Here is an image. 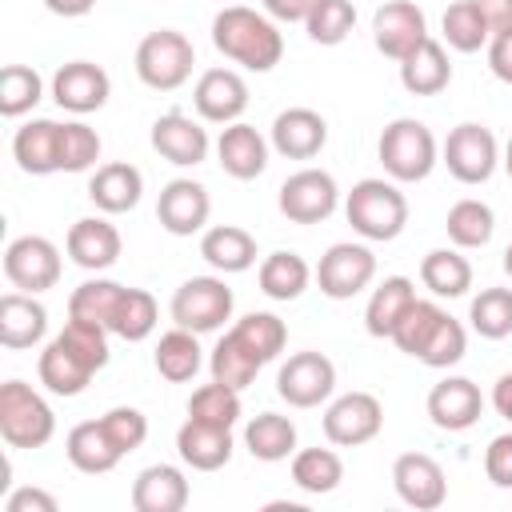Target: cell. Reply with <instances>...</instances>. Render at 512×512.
Masks as SVG:
<instances>
[{"mask_svg": "<svg viewBox=\"0 0 512 512\" xmlns=\"http://www.w3.org/2000/svg\"><path fill=\"white\" fill-rule=\"evenodd\" d=\"M312 280H316V272L308 268V260H304L300 252H288V248L268 252V256L260 260V268H256V284H260V292H264L268 300H280V304L300 300L304 288H308Z\"/></svg>", "mask_w": 512, "mask_h": 512, "instance_id": "d6a6232c", "label": "cell"}, {"mask_svg": "<svg viewBox=\"0 0 512 512\" xmlns=\"http://www.w3.org/2000/svg\"><path fill=\"white\" fill-rule=\"evenodd\" d=\"M440 32H444V44L452 52H480L492 40V28H488V20L480 16V8L472 0L448 4L444 16H440Z\"/></svg>", "mask_w": 512, "mask_h": 512, "instance_id": "b9f144b4", "label": "cell"}, {"mask_svg": "<svg viewBox=\"0 0 512 512\" xmlns=\"http://www.w3.org/2000/svg\"><path fill=\"white\" fill-rule=\"evenodd\" d=\"M232 448H236L232 428L204 424V420H192V416L176 428V452L192 472H220L232 460Z\"/></svg>", "mask_w": 512, "mask_h": 512, "instance_id": "484cf974", "label": "cell"}, {"mask_svg": "<svg viewBox=\"0 0 512 512\" xmlns=\"http://www.w3.org/2000/svg\"><path fill=\"white\" fill-rule=\"evenodd\" d=\"M124 300V284L108 280V276H92L84 284L72 288L68 296V316L72 320H88V324H100L112 332V320H116V308Z\"/></svg>", "mask_w": 512, "mask_h": 512, "instance_id": "f35d334b", "label": "cell"}, {"mask_svg": "<svg viewBox=\"0 0 512 512\" xmlns=\"http://www.w3.org/2000/svg\"><path fill=\"white\" fill-rule=\"evenodd\" d=\"M188 476L176 464H148L132 480V508L136 512H184L188 508Z\"/></svg>", "mask_w": 512, "mask_h": 512, "instance_id": "4316f807", "label": "cell"}, {"mask_svg": "<svg viewBox=\"0 0 512 512\" xmlns=\"http://www.w3.org/2000/svg\"><path fill=\"white\" fill-rule=\"evenodd\" d=\"M48 336V308L32 296V292H4L0 296V344L8 352H24L36 348Z\"/></svg>", "mask_w": 512, "mask_h": 512, "instance_id": "cb8c5ba5", "label": "cell"}, {"mask_svg": "<svg viewBox=\"0 0 512 512\" xmlns=\"http://www.w3.org/2000/svg\"><path fill=\"white\" fill-rule=\"evenodd\" d=\"M484 476L496 488L512 492V432H500V436L488 440V448H484Z\"/></svg>", "mask_w": 512, "mask_h": 512, "instance_id": "816d5d0a", "label": "cell"}, {"mask_svg": "<svg viewBox=\"0 0 512 512\" xmlns=\"http://www.w3.org/2000/svg\"><path fill=\"white\" fill-rule=\"evenodd\" d=\"M36 376H40V384L52 392V396H80L88 384H92V376H96V368L56 332L48 344H44V352H40V360H36Z\"/></svg>", "mask_w": 512, "mask_h": 512, "instance_id": "d4e9b609", "label": "cell"}, {"mask_svg": "<svg viewBox=\"0 0 512 512\" xmlns=\"http://www.w3.org/2000/svg\"><path fill=\"white\" fill-rule=\"evenodd\" d=\"M428 420L440 432H468L484 416V396L468 376H444L428 392Z\"/></svg>", "mask_w": 512, "mask_h": 512, "instance_id": "7402d4cb", "label": "cell"}, {"mask_svg": "<svg viewBox=\"0 0 512 512\" xmlns=\"http://www.w3.org/2000/svg\"><path fill=\"white\" fill-rule=\"evenodd\" d=\"M492 408L496 416H504L512 424V372H504L496 384H492Z\"/></svg>", "mask_w": 512, "mask_h": 512, "instance_id": "6f0895ef", "label": "cell"}, {"mask_svg": "<svg viewBox=\"0 0 512 512\" xmlns=\"http://www.w3.org/2000/svg\"><path fill=\"white\" fill-rule=\"evenodd\" d=\"M480 8V16L488 20L492 32H508L512 28V0H472Z\"/></svg>", "mask_w": 512, "mask_h": 512, "instance_id": "9f6ffc18", "label": "cell"}, {"mask_svg": "<svg viewBox=\"0 0 512 512\" xmlns=\"http://www.w3.org/2000/svg\"><path fill=\"white\" fill-rule=\"evenodd\" d=\"M0 436L8 448H44L56 436L52 404L24 380L0 384Z\"/></svg>", "mask_w": 512, "mask_h": 512, "instance_id": "8992f818", "label": "cell"}, {"mask_svg": "<svg viewBox=\"0 0 512 512\" xmlns=\"http://www.w3.org/2000/svg\"><path fill=\"white\" fill-rule=\"evenodd\" d=\"M276 204L292 224H324L340 208L336 176L324 168H300L280 184Z\"/></svg>", "mask_w": 512, "mask_h": 512, "instance_id": "8fae6325", "label": "cell"}, {"mask_svg": "<svg viewBox=\"0 0 512 512\" xmlns=\"http://www.w3.org/2000/svg\"><path fill=\"white\" fill-rule=\"evenodd\" d=\"M376 160H380L388 180L420 184L440 164V144H436V136H432V128L424 120L396 116L392 124H384V132L376 140Z\"/></svg>", "mask_w": 512, "mask_h": 512, "instance_id": "277c9868", "label": "cell"}, {"mask_svg": "<svg viewBox=\"0 0 512 512\" xmlns=\"http://www.w3.org/2000/svg\"><path fill=\"white\" fill-rule=\"evenodd\" d=\"M212 44L224 60L248 68V72H272L284 56V36L268 12L228 4L212 16Z\"/></svg>", "mask_w": 512, "mask_h": 512, "instance_id": "6da1fadb", "label": "cell"}, {"mask_svg": "<svg viewBox=\"0 0 512 512\" xmlns=\"http://www.w3.org/2000/svg\"><path fill=\"white\" fill-rule=\"evenodd\" d=\"M392 488L416 512H436L448 500V476L428 452H400L392 464Z\"/></svg>", "mask_w": 512, "mask_h": 512, "instance_id": "2e32d148", "label": "cell"}, {"mask_svg": "<svg viewBox=\"0 0 512 512\" xmlns=\"http://www.w3.org/2000/svg\"><path fill=\"white\" fill-rule=\"evenodd\" d=\"M12 160L24 176L60 172V120H28L12 136Z\"/></svg>", "mask_w": 512, "mask_h": 512, "instance_id": "f1b7e54d", "label": "cell"}, {"mask_svg": "<svg viewBox=\"0 0 512 512\" xmlns=\"http://www.w3.org/2000/svg\"><path fill=\"white\" fill-rule=\"evenodd\" d=\"M64 456H68V464H72L76 472H84V476H104V472H112V468L124 460L120 448L108 440V432H104L100 420H80V424L64 436Z\"/></svg>", "mask_w": 512, "mask_h": 512, "instance_id": "1f68e13d", "label": "cell"}, {"mask_svg": "<svg viewBox=\"0 0 512 512\" xmlns=\"http://www.w3.org/2000/svg\"><path fill=\"white\" fill-rule=\"evenodd\" d=\"M144 196V176L136 164L128 160H112V164H100L88 180V200L96 204V212L104 216H120V212H132Z\"/></svg>", "mask_w": 512, "mask_h": 512, "instance_id": "83f0119b", "label": "cell"}, {"mask_svg": "<svg viewBox=\"0 0 512 512\" xmlns=\"http://www.w3.org/2000/svg\"><path fill=\"white\" fill-rule=\"evenodd\" d=\"M136 76L152 92H176L192 80L196 68V48L184 32L176 28H156L136 44Z\"/></svg>", "mask_w": 512, "mask_h": 512, "instance_id": "5b68a950", "label": "cell"}, {"mask_svg": "<svg viewBox=\"0 0 512 512\" xmlns=\"http://www.w3.org/2000/svg\"><path fill=\"white\" fill-rule=\"evenodd\" d=\"M208 216H212V196L200 180L192 176H176L160 188V200H156V220L168 236H196L208 228Z\"/></svg>", "mask_w": 512, "mask_h": 512, "instance_id": "9a60e30c", "label": "cell"}, {"mask_svg": "<svg viewBox=\"0 0 512 512\" xmlns=\"http://www.w3.org/2000/svg\"><path fill=\"white\" fill-rule=\"evenodd\" d=\"M100 132L84 120H64L60 124V172H88L100 168Z\"/></svg>", "mask_w": 512, "mask_h": 512, "instance_id": "681fc988", "label": "cell"}, {"mask_svg": "<svg viewBox=\"0 0 512 512\" xmlns=\"http://www.w3.org/2000/svg\"><path fill=\"white\" fill-rule=\"evenodd\" d=\"M440 164L448 168V176H456L460 184H484L492 180V172L500 168V144L492 136V128L464 120L448 132V140L440 144Z\"/></svg>", "mask_w": 512, "mask_h": 512, "instance_id": "ba28073f", "label": "cell"}, {"mask_svg": "<svg viewBox=\"0 0 512 512\" xmlns=\"http://www.w3.org/2000/svg\"><path fill=\"white\" fill-rule=\"evenodd\" d=\"M376 280V256L368 244H356V240H340L332 244L320 264H316V288L328 296V300H352L360 296L368 284Z\"/></svg>", "mask_w": 512, "mask_h": 512, "instance_id": "7c38bea8", "label": "cell"}, {"mask_svg": "<svg viewBox=\"0 0 512 512\" xmlns=\"http://www.w3.org/2000/svg\"><path fill=\"white\" fill-rule=\"evenodd\" d=\"M488 68L500 84H512V28L508 32H492L488 40Z\"/></svg>", "mask_w": 512, "mask_h": 512, "instance_id": "db71d44e", "label": "cell"}, {"mask_svg": "<svg viewBox=\"0 0 512 512\" xmlns=\"http://www.w3.org/2000/svg\"><path fill=\"white\" fill-rule=\"evenodd\" d=\"M232 308H236V296L224 284V276L216 272V276H192V280H184L172 292L168 316H172V324L204 336V332H220L224 320H232Z\"/></svg>", "mask_w": 512, "mask_h": 512, "instance_id": "52a82bcc", "label": "cell"}, {"mask_svg": "<svg viewBox=\"0 0 512 512\" xmlns=\"http://www.w3.org/2000/svg\"><path fill=\"white\" fill-rule=\"evenodd\" d=\"M500 164H504V172L512 176V136H508V144H504V160H500Z\"/></svg>", "mask_w": 512, "mask_h": 512, "instance_id": "91938a15", "label": "cell"}, {"mask_svg": "<svg viewBox=\"0 0 512 512\" xmlns=\"http://www.w3.org/2000/svg\"><path fill=\"white\" fill-rule=\"evenodd\" d=\"M156 320H160L156 296L148 288H124V300H120L116 320H112V336H120L128 344H140L156 332Z\"/></svg>", "mask_w": 512, "mask_h": 512, "instance_id": "f6af8a7d", "label": "cell"}, {"mask_svg": "<svg viewBox=\"0 0 512 512\" xmlns=\"http://www.w3.org/2000/svg\"><path fill=\"white\" fill-rule=\"evenodd\" d=\"M500 264H504V272H508V280H512V244L504 248V260H500Z\"/></svg>", "mask_w": 512, "mask_h": 512, "instance_id": "94428289", "label": "cell"}, {"mask_svg": "<svg viewBox=\"0 0 512 512\" xmlns=\"http://www.w3.org/2000/svg\"><path fill=\"white\" fill-rule=\"evenodd\" d=\"M100 424H104V432H108V440L120 448V456H128V452H136L144 440H148V416L140 412V408H128V404H116V408H108L104 416H100Z\"/></svg>", "mask_w": 512, "mask_h": 512, "instance_id": "f907efd6", "label": "cell"}, {"mask_svg": "<svg viewBox=\"0 0 512 512\" xmlns=\"http://www.w3.org/2000/svg\"><path fill=\"white\" fill-rule=\"evenodd\" d=\"M244 448L252 452V460H264V464H280V460H292L296 452V424L280 412H260L244 424Z\"/></svg>", "mask_w": 512, "mask_h": 512, "instance_id": "8d00e7d4", "label": "cell"}, {"mask_svg": "<svg viewBox=\"0 0 512 512\" xmlns=\"http://www.w3.org/2000/svg\"><path fill=\"white\" fill-rule=\"evenodd\" d=\"M56 496L44 488H16L4 496V512H56Z\"/></svg>", "mask_w": 512, "mask_h": 512, "instance_id": "f5cc1de1", "label": "cell"}, {"mask_svg": "<svg viewBox=\"0 0 512 512\" xmlns=\"http://www.w3.org/2000/svg\"><path fill=\"white\" fill-rule=\"evenodd\" d=\"M356 28V4L352 0H316L308 20H304V32L312 44H324V48H336L352 36Z\"/></svg>", "mask_w": 512, "mask_h": 512, "instance_id": "bcb514c9", "label": "cell"}, {"mask_svg": "<svg viewBox=\"0 0 512 512\" xmlns=\"http://www.w3.org/2000/svg\"><path fill=\"white\" fill-rule=\"evenodd\" d=\"M44 8L52 16H64V20H76V16H88L96 8V0H44Z\"/></svg>", "mask_w": 512, "mask_h": 512, "instance_id": "680465c9", "label": "cell"}, {"mask_svg": "<svg viewBox=\"0 0 512 512\" xmlns=\"http://www.w3.org/2000/svg\"><path fill=\"white\" fill-rule=\"evenodd\" d=\"M400 84L404 92L412 96H440L448 84H452V64H448V52L440 40H424L416 52H408L400 60Z\"/></svg>", "mask_w": 512, "mask_h": 512, "instance_id": "836d02e7", "label": "cell"}, {"mask_svg": "<svg viewBox=\"0 0 512 512\" xmlns=\"http://www.w3.org/2000/svg\"><path fill=\"white\" fill-rule=\"evenodd\" d=\"M200 256L212 272L220 276H236V272H248L256 264V236L240 224H212L200 232Z\"/></svg>", "mask_w": 512, "mask_h": 512, "instance_id": "f546056e", "label": "cell"}, {"mask_svg": "<svg viewBox=\"0 0 512 512\" xmlns=\"http://www.w3.org/2000/svg\"><path fill=\"white\" fill-rule=\"evenodd\" d=\"M344 216L352 224L356 236H364L368 244H388L404 232L408 224V196L400 192L396 180L384 176H364L352 184V192L344 196Z\"/></svg>", "mask_w": 512, "mask_h": 512, "instance_id": "3957f363", "label": "cell"}, {"mask_svg": "<svg viewBox=\"0 0 512 512\" xmlns=\"http://www.w3.org/2000/svg\"><path fill=\"white\" fill-rule=\"evenodd\" d=\"M268 144L284 156V160H312L324 152L328 144V120L316 112V108H284L276 120H272V132H268Z\"/></svg>", "mask_w": 512, "mask_h": 512, "instance_id": "44dd1931", "label": "cell"}, {"mask_svg": "<svg viewBox=\"0 0 512 512\" xmlns=\"http://www.w3.org/2000/svg\"><path fill=\"white\" fill-rule=\"evenodd\" d=\"M60 248L48 240V236H16L8 248H4V276L12 288L20 292H48L60 284Z\"/></svg>", "mask_w": 512, "mask_h": 512, "instance_id": "4fadbf2b", "label": "cell"}, {"mask_svg": "<svg viewBox=\"0 0 512 512\" xmlns=\"http://www.w3.org/2000/svg\"><path fill=\"white\" fill-rule=\"evenodd\" d=\"M420 284L436 296V300H460L472 288V264L464 256V248H432L420 260Z\"/></svg>", "mask_w": 512, "mask_h": 512, "instance_id": "e575fe53", "label": "cell"}, {"mask_svg": "<svg viewBox=\"0 0 512 512\" xmlns=\"http://www.w3.org/2000/svg\"><path fill=\"white\" fill-rule=\"evenodd\" d=\"M192 108L208 124H236L248 108V80L236 68H204L192 88Z\"/></svg>", "mask_w": 512, "mask_h": 512, "instance_id": "ac0fdd59", "label": "cell"}, {"mask_svg": "<svg viewBox=\"0 0 512 512\" xmlns=\"http://www.w3.org/2000/svg\"><path fill=\"white\" fill-rule=\"evenodd\" d=\"M392 344H396L404 356H412V360H420V364H428V368H452V364H460L464 352H468V332H464V324H460L456 316H448L436 300H420V296H416V304H412V308L404 312V320L396 324Z\"/></svg>", "mask_w": 512, "mask_h": 512, "instance_id": "7a4b0ae2", "label": "cell"}, {"mask_svg": "<svg viewBox=\"0 0 512 512\" xmlns=\"http://www.w3.org/2000/svg\"><path fill=\"white\" fill-rule=\"evenodd\" d=\"M260 368H264V360H260L232 328L216 340V348H212V356H208L212 380H220V384H228V388H236V392H244V388L256 380Z\"/></svg>", "mask_w": 512, "mask_h": 512, "instance_id": "74e56055", "label": "cell"}, {"mask_svg": "<svg viewBox=\"0 0 512 512\" xmlns=\"http://www.w3.org/2000/svg\"><path fill=\"white\" fill-rule=\"evenodd\" d=\"M320 424H324L328 444H336V448H360V444H368V440L380 436V428H384V404L372 392H340V396L328 400Z\"/></svg>", "mask_w": 512, "mask_h": 512, "instance_id": "30bf717a", "label": "cell"}, {"mask_svg": "<svg viewBox=\"0 0 512 512\" xmlns=\"http://www.w3.org/2000/svg\"><path fill=\"white\" fill-rule=\"evenodd\" d=\"M152 364H156V372H160L168 384H188V380H196V372L204 368L200 336L188 332V328H180V324L168 328V332L156 340Z\"/></svg>", "mask_w": 512, "mask_h": 512, "instance_id": "d590c367", "label": "cell"}, {"mask_svg": "<svg viewBox=\"0 0 512 512\" xmlns=\"http://www.w3.org/2000/svg\"><path fill=\"white\" fill-rule=\"evenodd\" d=\"M148 140H152V148H156L168 164H176V168H196V164H204V160H208V148H212L208 128H204L200 120L184 116V112H164V116H156Z\"/></svg>", "mask_w": 512, "mask_h": 512, "instance_id": "d6986e66", "label": "cell"}, {"mask_svg": "<svg viewBox=\"0 0 512 512\" xmlns=\"http://www.w3.org/2000/svg\"><path fill=\"white\" fill-rule=\"evenodd\" d=\"M232 332L268 364V360H276L280 352H284V344H288V324L276 316V312H248V316H240L236 324H232Z\"/></svg>", "mask_w": 512, "mask_h": 512, "instance_id": "7dc6e473", "label": "cell"}, {"mask_svg": "<svg viewBox=\"0 0 512 512\" xmlns=\"http://www.w3.org/2000/svg\"><path fill=\"white\" fill-rule=\"evenodd\" d=\"M120 248H124L120 228H116L108 216H84V220H76V224L68 228V236H64L68 260H72L76 268H84V272H108V268L120 260Z\"/></svg>", "mask_w": 512, "mask_h": 512, "instance_id": "ffe728a7", "label": "cell"}, {"mask_svg": "<svg viewBox=\"0 0 512 512\" xmlns=\"http://www.w3.org/2000/svg\"><path fill=\"white\" fill-rule=\"evenodd\" d=\"M40 96H44V80H40L36 68L4 64V72H0V116L20 120L40 104Z\"/></svg>", "mask_w": 512, "mask_h": 512, "instance_id": "ee69618b", "label": "cell"}, {"mask_svg": "<svg viewBox=\"0 0 512 512\" xmlns=\"http://www.w3.org/2000/svg\"><path fill=\"white\" fill-rule=\"evenodd\" d=\"M412 304H416V284H412L408 276H384V280L372 288L368 304H364V328H368V336L392 340L396 324L404 320V312H408Z\"/></svg>", "mask_w": 512, "mask_h": 512, "instance_id": "4dcf8cb0", "label": "cell"}, {"mask_svg": "<svg viewBox=\"0 0 512 512\" xmlns=\"http://www.w3.org/2000/svg\"><path fill=\"white\" fill-rule=\"evenodd\" d=\"M468 324L484 340L512 336V288H480L468 304Z\"/></svg>", "mask_w": 512, "mask_h": 512, "instance_id": "7bdbcfd3", "label": "cell"}, {"mask_svg": "<svg viewBox=\"0 0 512 512\" xmlns=\"http://www.w3.org/2000/svg\"><path fill=\"white\" fill-rule=\"evenodd\" d=\"M424 40H428V20H424L420 4H412V0H384L372 12V44H376L380 56L400 64Z\"/></svg>", "mask_w": 512, "mask_h": 512, "instance_id": "5bb4252c", "label": "cell"}, {"mask_svg": "<svg viewBox=\"0 0 512 512\" xmlns=\"http://www.w3.org/2000/svg\"><path fill=\"white\" fill-rule=\"evenodd\" d=\"M316 0H260V8L276 20V24H304Z\"/></svg>", "mask_w": 512, "mask_h": 512, "instance_id": "11a10c76", "label": "cell"}, {"mask_svg": "<svg viewBox=\"0 0 512 512\" xmlns=\"http://www.w3.org/2000/svg\"><path fill=\"white\" fill-rule=\"evenodd\" d=\"M332 392H336V364L316 348L292 352L276 372V396L288 408H320L332 400Z\"/></svg>", "mask_w": 512, "mask_h": 512, "instance_id": "9c48e42d", "label": "cell"}, {"mask_svg": "<svg viewBox=\"0 0 512 512\" xmlns=\"http://www.w3.org/2000/svg\"><path fill=\"white\" fill-rule=\"evenodd\" d=\"M444 232H448V244H456V248H484L488 240H492V232H496V212L484 204V200H476V196H464V200H456L452 208H448V216H444Z\"/></svg>", "mask_w": 512, "mask_h": 512, "instance_id": "ab89813d", "label": "cell"}, {"mask_svg": "<svg viewBox=\"0 0 512 512\" xmlns=\"http://www.w3.org/2000/svg\"><path fill=\"white\" fill-rule=\"evenodd\" d=\"M188 416L192 420H204V424L236 428V420H240V392L228 388V384H220V380H208V384H200L188 396Z\"/></svg>", "mask_w": 512, "mask_h": 512, "instance_id": "c3c4849f", "label": "cell"}, {"mask_svg": "<svg viewBox=\"0 0 512 512\" xmlns=\"http://www.w3.org/2000/svg\"><path fill=\"white\" fill-rule=\"evenodd\" d=\"M344 480V460L332 448H296L292 452V484L308 496H328Z\"/></svg>", "mask_w": 512, "mask_h": 512, "instance_id": "60d3db41", "label": "cell"}, {"mask_svg": "<svg viewBox=\"0 0 512 512\" xmlns=\"http://www.w3.org/2000/svg\"><path fill=\"white\" fill-rule=\"evenodd\" d=\"M108 96H112V80L92 60H68L52 72V100L72 116L100 112L108 104Z\"/></svg>", "mask_w": 512, "mask_h": 512, "instance_id": "e0dca14e", "label": "cell"}, {"mask_svg": "<svg viewBox=\"0 0 512 512\" xmlns=\"http://www.w3.org/2000/svg\"><path fill=\"white\" fill-rule=\"evenodd\" d=\"M268 148L272 144L252 124L236 120V124H224L220 136H216V164L232 180H256L268 168Z\"/></svg>", "mask_w": 512, "mask_h": 512, "instance_id": "603a6c76", "label": "cell"}]
</instances>
